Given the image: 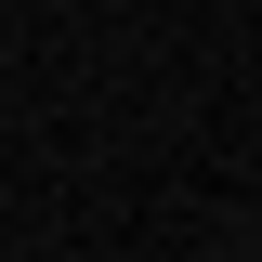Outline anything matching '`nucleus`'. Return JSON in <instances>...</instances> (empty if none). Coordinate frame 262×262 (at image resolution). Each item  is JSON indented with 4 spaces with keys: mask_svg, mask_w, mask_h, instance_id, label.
Returning <instances> with one entry per match:
<instances>
[]
</instances>
